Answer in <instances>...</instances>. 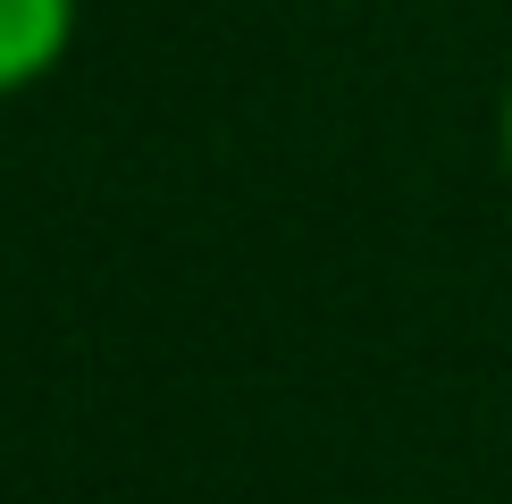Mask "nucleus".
<instances>
[{
	"instance_id": "nucleus-2",
	"label": "nucleus",
	"mask_w": 512,
	"mask_h": 504,
	"mask_svg": "<svg viewBox=\"0 0 512 504\" xmlns=\"http://www.w3.org/2000/svg\"><path fill=\"white\" fill-rule=\"evenodd\" d=\"M504 160H512V93H504Z\"/></svg>"
},
{
	"instance_id": "nucleus-1",
	"label": "nucleus",
	"mask_w": 512,
	"mask_h": 504,
	"mask_svg": "<svg viewBox=\"0 0 512 504\" xmlns=\"http://www.w3.org/2000/svg\"><path fill=\"white\" fill-rule=\"evenodd\" d=\"M76 42V0H0V101L34 93Z\"/></svg>"
}]
</instances>
